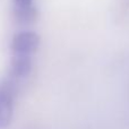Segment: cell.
I'll return each mask as SVG.
<instances>
[{"label": "cell", "mask_w": 129, "mask_h": 129, "mask_svg": "<svg viewBox=\"0 0 129 129\" xmlns=\"http://www.w3.org/2000/svg\"><path fill=\"white\" fill-rule=\"evenodd\" d=\"M40 45V36L33 31H22L15 34L11 40L13 54L32 56L35 53Z\"/></svg>", "instance_id": "6da1fadb"}, {"label": "cell", "mask_w": 129, "mask_h": 129, "mask_svg": "<svg viewBox=\"0 0 129 129\" xmlns=\"http://www.w3.org/2000/svg\"><path fill=\"white\" fill-rule=\"evenodd\" d=\"M13 96L7 89L0 91V127L5 128L13 118Z\"/></svg>", "instance_id": "277c9868"}, {"label": "cell", "mask_w": 129, "mask_h": 129, "mask_svg": "<svg viewBox=\"0 0 129 129\" xmlns=\"http://www.w3.org/2000/svg\"><path fill=\"white\" fill-rule=\"evenodd\" d=\"M13 9L16 19L20 23H31L36 16L34 0H13Z\"/></svg>", "instance_id": "7a4b0ae2"}, {"label": "cell", "mask_w": 129, "mask_h": 129, "mask_svg": "<svg viewBox=\"0 0 129 129\" xmlns=\"http://www.w3.org/2000/svg\"><path fill=\"white\" fill-rule=\"evenodd\" d=\"M11 74L17 78H25L32 70V58L25 54H13L10 63Z\"/></svg>", "instance_id": "3957f363"}]
</instances>
